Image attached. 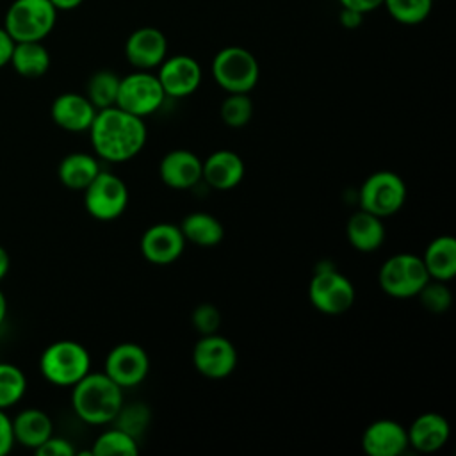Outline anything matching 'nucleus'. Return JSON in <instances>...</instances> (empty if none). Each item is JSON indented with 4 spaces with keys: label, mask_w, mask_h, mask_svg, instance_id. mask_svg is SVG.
I'll use <instances>...</instances> for the list:
<instances>
[{
    "label": "nucleus",
    "mask_w": 456,
    "mask_h": 456,
    "mask_svg": "<svg viewBox=\"0 0 456 456\" xmlns=\"http://www.w3.org/2000/svg\"><path fill=\"white\" fill-rule=\"evenodd\" d=\"M360 208L378 217H390L401 210L406 201L404 180L388 169L369 175L358 192Z\"/></svg>",
    "instance_id": "0eeeda50"
},
{
    "label": "nucleus",
    "mask_w": 456,
    "mask_h": 456,
    "mask_svg": "<svg viewBox=\"0 0 456 456\" xmlns=\"http://www.w3.org/2000/svg\"><path fill=\"white\" fill-rule=\"evenodd\" d=\"M87 132L96 157L114 164L134 159L148 137L144 119L118 105L100 109Z\"/></svg>",
    "instance_id": "f257e3e1"
},
{
    "label": "nucleus",
    "mask_w": 456,
    "mask_h": 456,
    "mask_svg": "<svg viewBox=\"0 0 456 456\" xmlns=\"http://www.w3.org/2000/svg\"><path fill=\"white\" fill-rule=\"evenodd\" d=\"M388 14L403 25L422 23L433 9V0H383Z\"/></svg>",
    "instance_id": "c756f323"
},
{
    "label": "nucleus",
    "mask_w": 456,
    "mask_h": 456,
    "mask_svg": "<svg viewBox=\"0 0 456 456\" xmlns=\"http://www.w3.org/2000/svg\"><path fill=\"white\" fill-rule=\"evenodd\" d=\"M447 281H438V280H429L420 290H419V299L420 305L429 310L431 314H444L452 301V294L449 287L445 285Z\"/></svg>",
    "instance_id": "2f4dec72"
},
{
    "label": "nucleus",
    "mask_w": 456,
    "mask_h": 456,
    "mask_svg": "<svg viewBox=\"0 0 456 456\" xmlns=\"http://www.w3.org/2000/svg\"><path fill=\"white\" fill-rule=\"evenodd\" d=\"M191 321L198 333L210 335V333H217V330L221 326V314H219L217 306H214L210 303H201L192 310Z\"/></svg>",
    "instance_id": "72a5a7b5"
},
{
    "label": "nucleus",
    "mask_w": 456,
    "mask_h": 456,
    "mask_svg": "<svg viewBox=\"0 0 456 456\" xmlns=\"http://www.w3.org/2000/svg\"><path fill=\"white\" fill-rule=\"evenodd\" d=\"M12 48H14V39L7 34L4 27H0V68L9 64Z\"/></svg>",
    "instance_id": "4c0bfd02"
},
{
    "label": "nucleus",
    "mask_w": 456,
    "mask_h": 456,
    "mask_svg": "<svg viewBox=\"0 0 456 456\" xmlns=\"http://www.w3.org/2000/svg\"><path fill=\"white\" fill-rule=\"evenodd\" d=\"M406 447V428L392 419L370 422L362 435V449L369 456H399Z\"/></svg>",
    "instance_id": "f3484780"
},
{
    "label": "nucleus",
    "mask_w": 456,
    "mask_h": 456,
    "mask_svg": "<svg viewBox=\"0 0 456 456\" xmlns=\"http://www.w3.org/2000/svg\"><path fill=\"white\" fill-rule=\"evenodd\" d=\"M9 64L25 78H39L50 68V53L43 41H18L14 43Z\"/></svg>",
    "instance_id": "393cba45"
},
{
    "label": "nucleus",
    "mask_w": 456,
    "mask_h": 456,
    "mask_svg": "<svg viewBox=\"0 0 456 456\" xmlns=\"http://www.w3.org/2000/svg\"><path fill=\"white\" fill-rule=\"evenodd\" d=\"M166 100V93L157 78V75L137 69L121 77L116 105L134 116L146 118L159 110Z\"/></svg>",
    "instance_id": "1a4fd4ad"
},
{
    "label": "nucleus",
    "mask_w": 456,
    "mask_h": 456,
    "mask_svg": "<svg viewBox=\"0 0 456 456\" xmlns=\"http://www.w3.org/2000/svg\"><path fill=\"white\" fill-rule=\"evenodd\" d=\"M244 173L246 166L239 153L232 150H217L203 160L201 180H205L212 189L230 191L242 182Z\"/></svg>",
    "instance_id": "6ab92c4d"
},
{
    "label": "nucleus",
    "mask_w": 456,
    "mask_h": 456,
    "mask_svg": "<svg viewBox=\"0 0 456 456\" xmlns=\"http://www.w3.org/2000/svg\"><path fill=\"white\" fill-rule=\"evenodd\" d=\"M346 235L354 249L369 253L381 248L387 233L381 217L360 208L347 219Z\"/></svg>",
    "instance_id": "4be33fe9"
},
{
    "label": "nucleus",
    "mask_w": 456,
    "mask_h": 456,
    "mask_svg": "<svg viewBox=\"0 0 456 456\" xmlns=\"http://www.w3.org/2000/svg\"><path fill=\"white\" fill-rule=\"evenodd\" d=\"M9 267H11V256H9V251L0 244V281L7 276Z\"/></svg>",
    "instance_id": "ea45409f"
},
{
    "label": "nucleus",
    "mask_w": 456,
    "mask_h": 456,
    "mask_svg": "<svg viewBox=\"0 0 456 456\" xmlns=\"http://www.w3.org/2000/svg\"><path fill=\"white\" fill-rule=\"evenodd\" d=\"M137 452H139V440L118 426L112 429L102 431L93 442V447L89 451V454L93 456H114V454L135 456Z\"/></svg>",
    "instance_id": "bb28decb"
},
{
    "label": "nucleus",
    "mask_w": 456,
    "mask_h": 456,
    "mask_svg": "<svg viewBox=\"0 0 456 456\" xmlns=\"http://www.w3.org/2000/svg\"><path fill=\"white\" fill-rule=\"evenodd\" d=\"M36 454H39V456H73L75 447L68 438L52 435L48 440H45L36 449Z\"/></svg>",
    "instance_id": "f704fd0d"
},
{
    "label": "nucleus",
    "mask_w": 456,
    "mask_h": 456,
    "mask_svg": "<svg viewBox=\"0 0 456 456\" xmlns=\"http://www.w3.org/2000/svg\"><path fill=\"white\" fill-rule=\"evenodd\" d=\"M167 55V39L155 27H141L134 30L125 43V57L135 69H153Z\"/></svg>",
    "instance_id": "2eb2a0df"
},
{
    "label": "nucleus",
    "mask_w": 456,
    "mask_h": 456,
    "mask_svg": "<svg viewBox=\"0 0 456 456\" xmlns=\"http://www.w3.org/2000/svg\"><path fill=\"white\" fill-rule=\"evenodd\" d=\"M52 5L57 9V11H73L77 9L84 0H50Z\"/></svg>",
    "instance_id": "a19ab883"
},
{
    "label": "nucleus",
    "mask_w": 456,
    "mask_h": 456,
    "mask_svg": "<svg viewBox=\"0 0 456 456\" xmlns=\"http://www.w3.org/2000/svg\"><path fill=\"white\" fill-rule=\"evenodd\" d=\"M212 75L226 93H249L260 77L256 57L242 46H224L212 59Z\"/></svg>",
    "instance_id": "39448f33"
},
{
    "label": "nucleus",
    "mask_w": 456,
    "mask_h": 456,
    "mask_svg": "<svg viewBox=\"0 0 456 456\" xmlns=\"http://www.w3.org/2000/svg\"><path fill=\"white\" fill-rule=\"evenodd\" d=\"M123 406V388L105 372H87L71 387V408L86 424L114 422Z\"/></svg>",
    "instance_id": "f03ea898"
},
{
    "label": "nucleus",
    "mask_w": 456,
    "mask_h": 456,
    "mask_svg": "<svg viewBox=\"0 0 456 456\" xmlns=\"http://www.w3.org/2000/svg\"><path fill=\"white\" fill-rule=\"evenodd\" d=\"M429 280L422 258L413 253H395L388 256L378 273L381 290L397 299L417 296Z\"/></svg>",
    "instance_id": "423d86ee"
},
{
    "label": "nucleus",
    "mask_w": 456,
    "mask_h": 456,
    "mask_svg": "<svg viewBox=\"0 0 456 456\" xmlns=\"http://www.w3.org/2000/svg\"><path fill=\"white\" fill-rule=\"evenodd\" d=\"M159 173L169 189L187 191L201 182L203 160L189 150H171L162 157Z\"/></svg>",
    "instance_id": "dca6fc26"
},
{
    "label": "nucleus",
    "mask_w": 456,
    "mask_h": 456,
    "mask_svg": "<svg viewBox=\"0 0 456 456\" xmlns=\"http://www.w3.org/2000/svg\"><path fill=\"white\" fill-rule=\"evenodd\" d=\"M5 317H7V297H5L4 290L0 289V326L4 324Z\"/></svg>",
    "instance_id": "79ce46f5"
},
{
    "label": "nucleus",
    "mask_w": 456,
    "mask_h": 456,
    "mask_svg": "<svg viewBox=\"0 0 456 456\" xmlns=\"http://www.w3.org/2000/svg\"><path fill=\"white\" fill-rule=\"evenodd\" d=\"M27 392L25 372L7 362H0V410H9L18 404Z\"/></svg>",
    "instance_id": "c85d7f7f"
},
{
    "label": "nucleus",
    "mask_w": 456,
    "mask_h": 456,
    "mask_svg": "<svg viewBox=\"0 0 456 456\" xmlns=\"http://www.w3.org/2000/svg\"><path fill=\"white\" fill-rule=\"evenodd\" d=\"M408 445L419 452H435L442 449L451 435L449 422L436 411L420 413L406 429Z\"/></svg>",
    "instance_id": "aec40b11"
},
{
    "label": "nucleus",
    "mask_w": 456,
    "mask_h": 456,
    "mask_svg": "<svg viewBox=\"0 0 456 456\" xmlns=\"http://www.w3.org/2000/svg\"><path fill=\"white\" fill-rule=\"evenodd\" d=\"M148 353L135 342H121L114 346L109 351L103 367V372L123 390L141 385L148 376Z\"/></svg>",
    "instance_id": "f8f14e48"
},
{
    "label": "nucleus",
    "mask_w": 456,
    "mask_h": 456,
    "mask_svg": "<svg viewBox=\"0 0 456 456\" xmlns=\"http://www.w3.org/2000/svg\"><path fill=\"white\" fill-rule=\"evenodd\" d=\"M180 230L185 237V242H191L201 248L217 246L224 237V228L221 221L212 214L201 212V210L187 214L180 223Z\"/></svg>",
    "instance_id": "a878e982"
},
{
    "label": "nucleus",
    "mask_w": 456,
    "mask_h": 456,
    "mask_svg": "<svg viewBox=\"0 0 456 456\" xmlns=\"http://www.w3.org/2000/svg\"><path fill=\"white\" fill-rule=\"evenodd\" d=\"M338 20H340V25L346 27V28H356L362 25L363 21V14L354 11V9H347V7H342L340 14H338Z\"/></svg>",
    "instance_id": "58836bf2"
},
{
    "label": "nucleus",
    "mask_w": 456,
    "mask_h": 456,
    "mask_svg": "<svg viewBox=\"0 0 456 456\" xmlns=\"http://www.w3.org/2000/svg\"><path fill=\"white\" fill-rule=\"evenodd\" d=\"M119 80L121 77H118L110 69H100L89 77L86 86V96L96 107V110L116 105Z\"/></svg>",
    "instance_id": "cd10ccee"
},
{
    "label": "nucleus",
    "mask_w": 456,
    "mask_h": 456,
    "mask_svg": "<svg viewBox=\"0 0 456 456\" xmlns=\"http://www.w3.org/2000/svg\"><path fill=\"white\" fill-rule=\"evenodd\" d=\"M14 445V436H12V424L11 417L7 415L5 410H0V456H5L11 452Z\"/></svg>",
    "instance_id": "c9c22d12"
},
{
    "label": "nucleus",
    "mask_w": 456,
    "mask_h": 456,
    "mask_svg": "<svg viewBox=\"0 0 456 456\" xmlns=\"http://www.w3.org/2000/svg\"><path fill=\"white\" fill-rule=\"evenodd\" d=\"M342 7H347V9H354L362 14H367L370 11H376L378 7L383 5V0H338Z\"/></svg>",
    "instance_id": "e433bc0d"
},
{
    "label": "nucleus",
    "mask_w": 456,
    "mask_h": 456,
    "mask_svg": "<svg viewBox=\"0 0 456 456\" xmlns=\"http://www.w3.org/2000/svg\"><path fill=\"white\" fill-rule=\"evenodd\" d=\"M192 363L201 376L223 379L233 372L237 365V351L233 344L219 333L201 335L192 349Z\"/></svg>",
    "instance_id": "9b49d317"
},
{
    "label": "nucleus",
    "mask_w": 456,
    "mask_h": 456,
    "mask_svg": "<svg viewBox=\"0 0 456 456\" xmlns=\"http://www.w3.org/2000/svg\"><path fill=\"white\" fill-rule=\"evenodd\" d=\"M96 112V107L87 100V96L78 93H62L52 102L50 107L53 123L73 134L87 132Z\"/></svg>",
    "instance_id": "a211bd4d"
},
{
    "label": "nucleus",
    "mask_w": 456,
    "mask_h": 456,
    "mask_svg": "<svg viewBox=\"0 0 456 456\" xmlns=\"http://www.w3.org/2000/svg\"><path fill=\"white\" fill-rule=\"evenodd\" d=\"M185 248V237L180 226L171 223H157L144 230L141 237L142 256L157 265H167L180 258Z\"/></svg>",
    "instance_id": "4468645a"
},
{
    "label": "nucleus",
    "mask_w": 456,
    "mask_h": 456,
    "mask_svg": "<svg viewBox=\"0 0 456 456\" xmlns=\"http://www.w3.org/2000/svg\"><path fill=\"white\" fill-rule=\"evenodd\" d=\"M100 171V162L94 155L86 151H73L59 162L57 176L64 187L71 191H84Z\"/></svg>",
    "instance_id": "b1692460"
},
{
    "label": "nucleus",
    "mask_w": 456,
    "mask_h": 456,
    "mask_svg": "<svg viewBox=\"0 0 456 456\" xmlns=\"http://www.w3.org/2000/svg\"><path fill=\"white\" fill-rule=\"evenodd\" d=\"M82 192L86 210L98 221H112L128 207L126 183L109 171H100Z\"/></svg>",
    "instance_id": "9d476101"
},
{
    "label": "nucleus",
    "mask_w": 456,
    "mask_h": 456,
    "mask_svg": "<svg viewBox=\"0 0 456 456\" xmlns=\"http://www.w3.org/2000/svg\"><path fill=\"white\" fill-rule=\"evenodd\" d=\"M14 444L28 449H37L53 435V422L50 415L39 408H25L11 419Z\"/></svg>",
    "instance_id": "412c9836"
},
{
    "label": "nucleus",
    "mask_w": 456,
    "mask_h": 456,
    "mask_svg": "<svg viewBox=\"0 0 456 456\" xmlns=\"http://www.w3.org/2000/svg\"><path fill=\"white\" fill-rule=\"evenodd\" d=\"M57 9L50 0H14L5 12L4 28L18 41H43L55 27Z\"/></svg>",
    "instance_id": "20e7f679"
},
{
    "label": "nucleus",
    "mask_w": 456,
    "mask_h": 456,
    "mask_svg": "<svg viewBox=\"0 0 456 456\" xmlns=\"http://www.w3.org/2000/svg\"><path fill=\"white\" fill-rule=\"evenodd\" d=\"M91 370V354L77 340H57L39 356L41 376L55 387H73Z\"/></svg>",
    "instance_id": "7ed1b4c3"
},
{
    "label": "nucleus",
    "mask_w": 456,
    "mask_h": 456,
    "mask_svg": "<svg viewBox=\"0 0 456 456\" xmlns=\"http://www.w3.org/2000/svg\"><path fill=\"white\" fill-rule=\"evenodd\" d=\"M420 258L431 280H452L456 276V239L452 235L435 237Z\"/></svg>",
    "instance_id": "5701e85b"
},
{
    "label": "nucleus",
    "mask_w": 456,
    "mask_h": 456,
    "mask_svg": "<svg viewBox=\"0 0 456 456\" xmlns=\"http://www.w3.org/2000/svg\"><path fill=\"white\" fill-rule=\"evenodd\" d=\"M157 78L171 98H183L192 94L203 78L200 62L191 55H173L166 57L157 71Z\"/></svg>",
    "instance_id": "ddd939ff"
},
{
    "label": "nucleus",
    "mask_w": 456,
    "mask_h": 456,
    "mask_svg": "<svg viewBox=\"0 0 456 456\" xmlns=\"http://www.w3.org/2000/svg\"><path fill=\"white\" fill-rule=\"evenodd\" d=\"M114 422H118V428H121L123 431L130 433L139 440V435L146 429L150 422V410L146 404H141V403H134L128 406L123 404Z\"/></svg>",
    "instance_id": "473e14b6"
},
{
    "label": "nucleus",
    "mask_w": 456,
    "mask_h": 456,
    "mask_svg": "<svg viewBox=\"0 0 456 456\" xmlns=\"http://www.w3.org/2000/svg\"><path fill=\"white\" fill-rule=\"evenodd\" d=\"M221 119L232 128H240L248 125L253 116V102L248 93H228L219 109Z\"/></svg>",
    "instance_id": "7c9ffc66"
},
{
    "label": "nucleus",
    "mask_w": 456,
    "mask_h": 456,
    "mask_svg": "<svg viewBox=\"0 0 456 456\" xmlns=\"http://www.w3.org/2000/svg\"><path fill=\"white\" fill-rule=\"evenodd\" d=\"M356 297L354 285L335 267L315 269L308 283V299L322 314L338 315L347 312Z\"/></svg>",
    "instance_id": "6e6552de"
}]
</instances>
